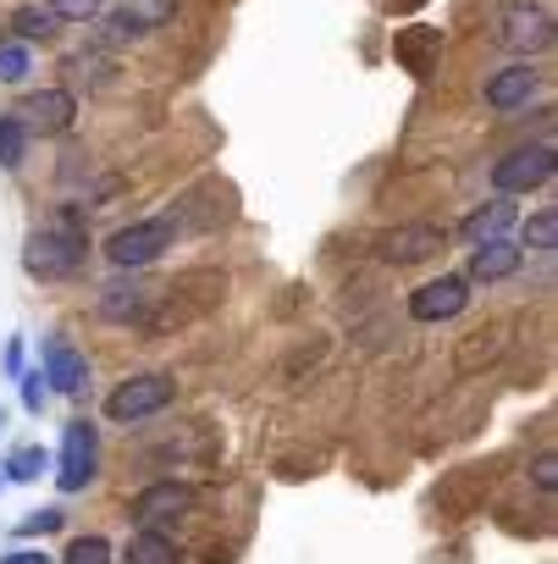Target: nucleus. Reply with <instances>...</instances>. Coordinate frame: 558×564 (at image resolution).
I'll list each match as a JSON object with an SVG mask.
<instances>
[{"instance_id":"f257e3e1","label":"nucleus","mask_w":558,"mask_h":564,"mask_svg":"<svg viewBox=\"0 0 558 564\" xmlns=\"http://www.w3.org/2000/svg\"><path fill=\"white\" fill-rule=\"evenodd\" d=\"M84 260H89V216H84V205H62L23 243V271L40 276V282H67V276L84 271Z\"/></svg>"},{"instance_id":"f03ea898","label":"nucleus","mask_w":558,"mask_h":564,"mask_svg":"<svg viewBox=\"0 0 558 564\" xmlns=\"http://www.w3.org/2000/svg\"><path fill=\"white\" fill-rule=\"evenodd\" d=\"M172 404H177V377H166V371H139V377H122V382L106 393V421L139 426V421H150V415H161V410H172Z\"/></svg>"},{"instance_id":"7ed1b4c3","label":"nucleus","mask_w":558,"mask_h":564,"mask_svg":"<svg viewBox=\"0 0 558 564\" xmlns=\"http://www.w3.org/2000/svg\"><path fill=\"white\" fill-rule=\"evenodd\" d=\"M552 40H558V23H552V12L541 7H530V0H508V7L497 12V45L503 51H514V56H547L552 51Z\"/></svg>"},{"instance_id":"20e7f679","label":"nucleus","mask_w":558,"mask_h":564,"mask_svg":"<svg viewBox=\"0 0 558 564\" xmlns=\"http://www.w3.org/2000/svg\"><path fill=\"white\" fill-rule=\"evenodd\" d=\"M177 238V216H150V221H133V227H117L106 238V260L117 271H139V265H155Z\"/></svg>"},{"instance_id":"39448f33","label":"nucleus","mask_w":558,"mask_h":564,"mask_svg":"<svg viewBox=\"0 0 558 564\" xmlns=\"http://www.w3.org/2000/svg\"><path fill=\"white\" fill-rule=\"evenodd\" d=\"M552 166H558V155H552V139H536V144H519V150H508L497 166H492V188L497 194H536V188H547L552 183Z\"/></svg>"},{"instance_id":"423d86ee","label":"nucleus","mask_w":558,"mask_h":564,"mask_svg":"<svg viewBox=\"0 0 558 564\" xmlns=\"http://www.w3.org/2000/svg\"><path fill=\"white\" fill-rule=\"evenodd\" d=\"M100 476V426L95 421H73L62 432V459H56V487L62 492H84Z\"/></svg>"},{"instance_id":"0eeeda50","label":"nucleus","mask_w":558,"mask_h":564,"mask_svg":"<svg viewBox=\"0 0 558 564\" xmlns=\"http://www.w3.org/2000/svg\"><path fill=\"white\" fill-rule=\"evenodd\" d=\"M442 249H448V232L437 221H398L376 238V260H387V265H426Z\"/></svg>"},{"instance_id":"6e6552de","label":"nucleus","mask_w":558,"mask_h":564,"mask_svg":"<svg viewBox=\"0 0 558 564\" xmlns=\"http://www.w3.org/2000/svg\"><path fill=\"white\" fill-rule=\"evenodd\" d=\"M464 305H470V282L464 276H431V282H420V289L409 294V316L420 322V327H437V322H453V316H464Z\"/></svg>"},{"instance_id":"1a4fd4ad","label":"nucleus","mask_w":558,"mask_h":564,"mask_svg":"<svg viewBox=\"0 0 558 564\" xmlns=\"http://www.w3.org/2000/svg\"><path fill=\"white\" fill-rule=\"evenodd\" d=\"M12 117H18L29 133H67V128L78 122V100H73V89H34V95L18 100Z\"/></svg>"},{"instance_id":"9d476101","label":"nucleus","mask_w":558,"mask_h":564,"mask_svg":"<svg viewBox=\"0 0 558 564\" xmlns=\"http://www.w3.org/2000/svg\"><path fill=\"white\" fill-rule=\"evenodd\" d=\"M194 503H199V492H194L188 481H150V487L133 498V520H139V525H166V520H183Z\"/></svg>"},{"instance_id":"9b49d317","label":"nucleus","mask_w":558,"mask_h":564,"mask_svg":"<svg viewBox=\"0 0 558 564\" xmlns=\"http://www.w3.org/2000/svg\"><path fill=\"white\" fill-rule=\"evenodd\" d=\"M536 95H541L536 62H514V67H503V73L486 78V106H492V111H519V106H530Z\"/></svg>"},{"instance_id":"f8f14e48","label":"nucleus","mask_w":558,"mask_h":564,"mask_svg":"<svg viewBox=\"0 0 558 564\" xmlns=\"http://www.w3.org/2000/svg\"><path fill=\"white\" fill-rule=\"evenodd\" d=\"M45 388H56V393H84L89 388V360L67 344V338H51L45 344Z\"/></svg>"},{"instance_id":"ddd939ff","label":"nucleus","mask_w":558,"mask_h":564,"mask_svg":"<svg viewBox=\"0 0 558 564\" xmlns=\"http://www.w3.org/2000/svg\"><path fill=\"white\" fill-rule=\"evenodd\" d=\"M519 260H525V254H519L508 238H481L475 254H470V265H464V282H503V276L519 271Z\"/></svg>"},{"instance_id":"4468645a","label":"nucleus","mask_w":558,"mask_h":564,"mask_svg":"<svg viewBox=\"0 0 558 564\" xmlns=\"http://www.w3.org/2000/svg\"><path fill=\"white\" fill-rule=\"evenodd\" d=\"M508 227H514V205H508V194H497V199L475 205L459 232H464L470 243H481V238H508Z\"/></svg>"},{"instance_id":"2eb2a0df","label":"nucleus","mask_w":558,"mask_h":564,"mask_svg":"<svg viewBox=\"0 0 558 564\" xmlns=\"http://www.w3.org/2000/svg\"><path fill=\"white\" fill-rule=\"evenodd\" d=\"M150 305H155V300H150V294H139V289H106L95 311H100V322L133 327V322H144V316H150Z\"/></svg>"},{"instance_id":"dca6fc26","label":"nucleus","mask_w":558,"mask_h":564,"mask_svg":"<svg viewBox=\"0 0 558 564\" xmlns=\"http://www.w3.org/2000/svg\"><path fill=\"white\" fill-rule=\"evenodd\" d=\"M128 564H183V553L161 525H139V536L128 542Z\"/></svg>"},{"instance_id":"f3484780","label":"nucleus","mask_w":558,"mask_h":564,"mask_svg":"<svg viewBox=\"0 0 558 564\" xmlns=\"http://www.w3.org/2000/svg\"><path fill=\"white\" fill-rule=\"evenodd\" d=\"M62 23H56V12L51 7H18L12 18H7V34L18 40V45H40V40H51Z\"/></svg>"},{"instance_id":"a211bd4d","label":"nucleus","mask_w":558,"mask_h":564,"mask_svg":"<svg viewBox=\"0 0 558 564\" xmlns=\"http://www.w3.org/2000/svg\"><path fill=\"white\" fill-rule=\"evenodd\" d=\"M62 73L73 78V84H106V78H117V62H111V51H78V56H67L62 62Z\"/></svg>"},{"instance_id":"6ab92c4d","label":"nucleus","mask_w":558,"mask_h":564,"mask_svg":"<svg viewBox=\"0 0 558 564\" xmlns=\"http://www.w3.org/2000/svg\"><path fill=\"white\" fill-rule=\"evenodd\" d=\"M23 155H29V128L7 111V117H0V172H18Z\"/></svg>"},{"instance_id":"aec40b11","label":"nucleus","mask_w":558,"mask_h":564,"mask_svg":"<svg viewBox=\"0 0 558 564\" xmlns=\"http://www.w3.org/2000/svg\"><path fill=\"white\" fill-rule=\"evenodd\" d=\"M525 249L530 254H552L558 249V210L547 205V210H530V221H525Z\"/></svg>"},{"instance_id":"412c9836","label":"nucleus","mask_w":558,"mask_h":564,"mask_svg":"<svg viewBox=\"0 0 558 564\" xmlns=\"http://www.w3.org/2000/svg\"><path fill=\"white\" fill-rule=\"evenodd\" d=\"M122 12H128L144 34H155V29H166V23L177 18V0H122Z\"/></svg>"},{"instance_id":"4be33fe9","label":"nucleus","mask_w":558,"mask_h":564,"mask_svg":"<svg viewBox=\"0 0 558 564\" xmlns=\"http://www.w3.org/2000/svg\"><path fill=\"white\" fill-rule=\"evenodd\" d=\"M0 476H12V481H40V476H45V448H12L7 465H0Z\"/></svg>"},{"instance_id":"5701e85b","label":"nucleus","mask_w":558,"mask_h":564,"mask_svg":"<svg viewBox=\"0 0 558 564\" xmlns=\"http://www.w3.org/2000/svg\"><path fill=\"white\" fill-rule=\"evenodd\" d=\"M56 564H111V542L106 536H73Z\"/></svg>"},{"instance_id":"b1692460","label":"nucleus","mask_w":558,"mask_h":564,"mask_svg":"<svg viewBox=\"0 0 558 564\" xmlns=\"http://www.w3.org/2000/svg\"><path fill=\"white\" fill-rule=\"evenodd\" d=\"M34 73V62H29V45H18V40H7L0 45V84H23Z\"/></svg>"},{"instance_id":"393cba45","label":"nucleus","mask_w":558,"mask_h":564,"mask_svg":"<svg viewBox=\"0 0 558 564\" xmlns=\"http://www.w3.org/2000/svg\"><path fill=\"white\" fill-rule=\"evenodd\" d=\"M45 7L56 12V23H95L106 12V0H45Z\"/></svg>"},{"instance_id":"a878e982","label":"nucleus","mask_w":558,"mask_h":564,"mask_svg":"<svg viewBox=\"0 0 558 564\" xmlns=\"http://www.w3.org/2000/svg\"><path fill=\"white\" fill-rule=\"evenodd\" d=\"M62 525H67V514H62V509H34L29 520H18V531H23V536H51V531H62Z\"/></svg>"},{"instance_id":"bb28decb","label":"nucleus","mask_w":558,"mask_h":564,"mask_svg":"<svg viewBox=\"0 0 558 564\" xmlns=\"http://www.w3.org/2000/svg\"><path fill=\"white\" fill-rule=\"evenodd\" d=\"M18 382H23V410L40 415L45 410V371H18Z\"/></svg>"},{"instance_id":"cd10ccee","label":"nucleus","mask_w":558,"mask_h":564,"mask_svg":"<svg viewBox=\"0 0 558 564\" xmlns=\"http://www.w3.org/2000/svg\"><path fill=\"white\" fill-rule=\"evenodd\" d=\"M530 476H536V487H541V492H552V487H558V459H552V454H536Z\"/></svg>"},{"instance_id":"c85d7f7f","label":"nucleus","mask_w":558,"mask_h":564,"mask_svg":"<svg viewBox=\"0 0 558 564\" xmlns=\"http://www.w3.org/2000/svg\"><path fill=\"white\" fill-rule=\"evenodd\" d=\"M0 564H56L45 547H12V553H0Z\"/></svg>"},{"instance_id":"c756f323","label":"nucleus","mask_w":558,"mask_h":564,"mask_svg":"<svg viewBox=\"0 0 558 564\" xmlns=\"http://www.w3.org/2000/svg\"><path fill=\"white\" fill-rule=\"evenodd\" d=\"M7 371H12V377L23 371V338H12V344H7Z\"/></svg>"},{"instance_id":"7c9ffc66","label":"nucleus","mask_w":558,"mask_h":564,"mask_svg":"<svg viewBox=\"0 0 558 564\" xmlns=\"http://www.w3.org/2000/svg\"><path fill=\"white\" fill-rule=\"evenodd\" d=\"M0 426H7V415H0Z\"/></svg>"}]
</instances>
